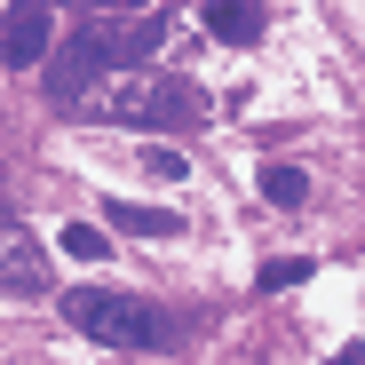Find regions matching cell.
<instances>
[{"instance_id": "obj_7", "label": "cell", "mask_w": 365, "mask_h": 365, "mask_svg": "<svg viewBox=\"0 0 365 365\" xmlns=\"http://www.w3.org/2000/svg\"><path fill=\"white\" fill-rule=\"evenodd\" d=\"M207 32L222 40V48H255L262 40V0H207Z\"/></svg>"}, {"instance_id": "obj_2", "label": "cell", "mask_w": 365, "mask_h": 365, "mask_svg": "<svg viewBox=\"0 0 365 365\" xmlns=\"http://www.w3.org/2000/svg\"><path fill=\"white\" fill-rule=\"evenodd\" d=\"M64 318H72L88 341H103V349H159V341H167V318L151 310L143 294H103V286H80V294H64Z\"/></svg>"}, {"instance_id": "obj_10", "label": "cell", "mask_w": 365, "mask_h": 365, "mask_svg": "<svg viewBox=\"0 0 365 365\" xmlns=\"http://www.w3.org/2000/svg\"><path fill=\"white\" fill-rule=\"evenodd\" d=\"M64 255L103 262V255H111V230H96V222H64Z\"/></svg>"}, {"instance_id": "obj_14", "label": "cell", "mask_w": 365, "mask_h": 365, "mask_svg": "<svg viewBox=\"0 0 365 365\" xmlns=\"http://www.w3.org/2000/svg\"><path fill=\"white\" fill-rule=\"evenodd\" d=\"M0 207H9V182H0Z\"/></svg>"}, {"instance_id": "obj_8", "label": "cell", "mask_w": 365, "mask_h": 365, "mask_svg": "<svg viewBox=\"0 0 365 365\" xmlns=\"http://www.w3.org/2000/svg\"><path fill=\"white\" fill-rule=\"evenodd\" d=\"M103 222H111V230H135V238H175V230H182V215H167V207H135V199H111Z\"/></svg>"}, {"instance_id": "obj_4", "label": "cell", "mask_w": 365, "mask_h": 365, "mask_svg": "<svg viewBox=\"0 0 365 365\" xmlns=\"http://www.w3.org/2000/svg\"><path fill=\"white\" fill-rule=\"evenodd\" d=\"M48 103H64V111H80V96H88V80L103 72V48H96V32L80 24V32H64V40H48Z\"/></svg>"}, {"instance_id": "obj_13", "label": "cell", "mask_w": 365, "mask_h": 365, "mask_svg": "<svg viewBox=\"0 0 365 365\" xmlns=\"http://www.w3.org/2000/svg\"><path fill=\"white\" fill-rule=\"evenodd\" d=\"M96 9H151V0H96Z\"/></svg>"}, {"instance_id": "obj_3", "label": "cell", "mask_w": 365, "mask_h": 365, "mask_svg": "<svg viewBox=\"0 0 365 365\" xmlns=\"http://www.w3.org/2000/svg\"><path fill=\"white\" fill-rule=\"evenodd\" d=\"M88 32L103 48V64H151L159 40H175V24L151 9H103V16H88Z\"/></svg>"}, {"instance_id": "obj_5", "label": "cell", "mask_w": 365, "mask_h": 365, "mask_svg": "<svg viewBox=\"0 0 365 365\" xmlns=\"http://www.w3.org/2000/svg\"><path fill=\"white\" fill-rule=\"evenodd\" d=\"M56 40V0H16L9 16H0V64L9 72H32Z\"/></svg>"}, {"instance_id": "obj_9", "label": "cell", "mask_w": 365, "mask_h": 365, "mask_svg": "<svg viewBox=\"0 0 365 365\" xmlns=\"http://www.w3.org/2000/svg\"><path fill=\"white\" fill-rule=\"evenodd\" d=\"M262 199H270V207H302V199H310V175L286 167V159H270V167H262Z\"/></svg>"}, {"instance_id": "obj_6", "label": "cell", "mask_w": 365, "mask_h": 365, "mask_svg": "<svg viewBox=\"0 0 365 365\" xmlns=\"http://www.w3.org/2000/svg\"><path fill=\"white\" fill-rule=\"evenodd\" d=\"M0 294H48V247L0 207Z\"/></svg>"}, {"instance_id": "obj_1", "label": "cell", "mask_w": 365, "mask_h": 365, "mask_svg": "<svg viewBox=\"0 0 365 365\" xmlns=\"http://www.w3.org/2000/svg\"><path fill=\"white\" fill-rule=\"evenodd\" d=\"M80 111L111 119V128H143V135H175V128H207V96L191 80H175V72H119V80H88Z\"/></svg>"}, {"instance_id": "obj_12", "label": "cell", "mask_w": 365, "mask_h": 365, "mask_svg": "<svg viewBox=\"0 0 365 365\" xmlns=\"http://www.w3.org/2000/svg\"><path fill=\"white\" fill-rule=\"evenodd\" d=\"M310 278V262L302 255H286V262H262V294H286V286H302Z\"/></svg>"}, {"instance_id": "obj_11", "label": "cell", "mask_w": 365, "mask_h": 365, "mask_svg": "<svg viewBox=\"0 0 365 365\" xmlns=\"http://www.w3.org/2000/svg\"><path fill=\"white\" fill-rule=\"evenodd\" d=\"M143 175H159V182H182V175H191V159H182V151H167V143H151V151H143Z\"/></svg>"}]
</instances>
